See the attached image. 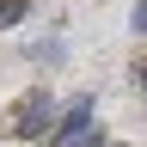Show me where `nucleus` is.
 I'll return each instance as SVG.
<instances>
[{
	"instance_id": "nucleus-1",
	"label": "nucleus",
	"mask_w": 147,
	"mask_h": 147,
	"mask_svg": "<svg viewBox=\"0 0 147 147\" xmlns=\"http://www.w3.org/2000/svg\"><path fill=\"white\" fill-rule=\"evenodd\" d=\"M86 141H98V123H92V98H80L67 110V123L49 135V147H86Z\"/></svg>"
},
{
	"instance_id": "nucleus-2",
	"label": "nucleus",
	"mask_w": 147,
	"mask_h": 147,
	"mask_svg": "<svg viewBox=\"0 0 147 147\" xmlns=\"http://www.w3.org/2000/svg\"><path fill=\"white\" fill-rule=\"evenodd\" d=\"M49 129V92H25L12 104V135H43Z\"/></svg>"
},
{
	"instance_id": "nucleus-3",
	"label": "nucleus",
	"mask_w": 147,
	"mask_h": 147,
	"mask_svg": "<svg viewBox=\"0 0 147 147\" xmlns=\"http://www.w3.org/2000/svg\"><path fill=\"white\" fill-rule=\"evenodd\" d=\"M18 18H25V0H0V31H12Z\"/></svg>"
},
{
	"instance_id": "nucleus-4",
	"label": "nucleus",
	"mask_w": 147,
	"mask_h": 147,
	"mask_svg": "<svg viewBox=\"0 0 147 147\" xmlns=\"http://www.w3.org/2000/svg\"><path fill=\"white\" fill-rule=\"evenodd\" d=\"M135 31L147 37V0H135Z\"/></svg>"
},
{
	"instance_id": "nucleus-5",
	"label": "nucleus",
	"mask_w": 147,
	"mask_h": 147,
	"mask_svg": "<svg viewBox=\"0 0 147 147\" xmlns=\"http://www.w3.org/2000/svg\"><path fill=\"white\" fill-rule=\"evenodd\" d=\"M141 92H147V67H141Z\"/></svg>"
}]
</instances>
